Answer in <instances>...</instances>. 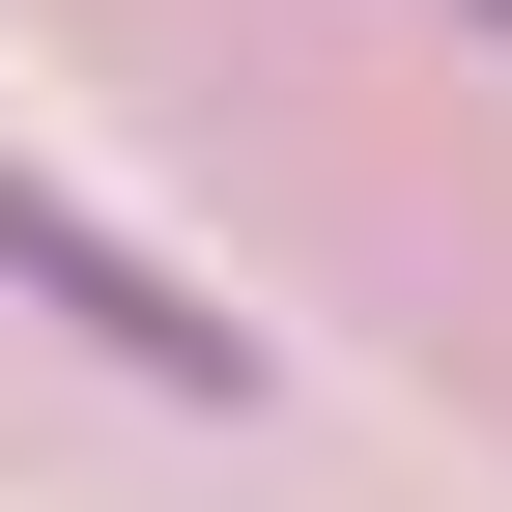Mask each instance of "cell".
Masks as SVG:
<instances>
[{"label":"cell","instance_id":"7a4b0ae2","mask_svg":"<svg viewBox=\"0 0 512 512\" xmlns=\"http://www.w3.org/2000/svg\"><path fill=\"white\" fill-rule=\"evenodd\" d=\"M456 29H484V57H512V0H456Z\"/></svg>","mask_w":512,"mask_h":512},{"label":"cell","instance_id":"6da1fadb","mask_svg":"<svg viewBox=\"0 0 512 512\" xmlns=\"http://www.w3.org/2000/svg\"><path fill=\"white\" fill-rule=\"evenodd\" d=\"M0 285H29L57 342H114L143 399H256V313H200V285H171V256L114 228V200H86L57 143H0Z\"/></svg>","mask_w":512,"mask_h":512}]
</instances>
